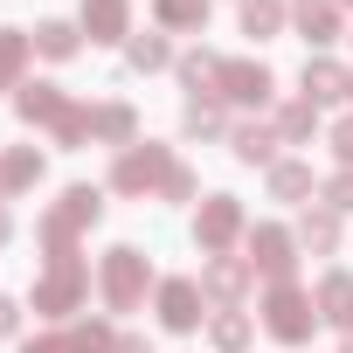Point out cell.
Masks as SVG:
<instances>
[{
  "label": "cell",
  "mask_w": 353,
  "mask_h": 353,
  "mask_svg": "<svg viewBox=\"0 0 353 353\" xmlns=\"http://www.w3.org/2000/svg\"><path fill=\"white\" fill-rule=\"evenodd\" d=\"M97 215H104V194H97V188H70V194L42 215V243H49V256H77V236H83Z\"/></svg>",
  "instance_id": "1"
},
{
  "label": "cell",
  "mask_w": 353,
  "mask_h": 353,
  "mask_svg": "<svg viewBox=\"0 0 353 353\" xmlns=\"http://www.w3.org/2000/svg\"><path fill=\"white\" fill-rule=\"evenodd\" d=\"M145 284H152V270H145V256H139L132 243L104 250V263H97V291H104V312H139Z\"/></svg>",
  "instance_id": "2"
},
{
  "label": "cell",
  "mask_w": 353,
  "mask_h": 353,
  "mask_svg": "<svg viewBox=\"0 0 353 353\" xmlns=\"http://www.w3.org/2000/svg\"><path fill=\"white\" fill-rule=\"evenodd\" d=\"M312 325H319V305H312V291H298L291 277L263 291V332H270V339H284V346H305V339H312Z\"/></svg>",
  "instance_id": "3"
},
{
  "label": "cell",
  "mask_w": 353,
  "mask_h": 353,
  "mask_svg": "<svg viewBox=\"0 0 353 353\" xmlns=\"http://www.w3.org/2000/svg\"><path fill=\"white\" fill-rule=\"evenodd\" d=\"M90 291V263L83 256H49V277L35 284V312L42 319H70Z\"/></svg>",
  "instance_id": "4"
},
{
  "label": "cell",
  "mask_w": 353,
  "mask_h": 353,
  "mask_svg": "<svg viewBox=\"0 0 353 353\" xmlns=\"http://www.w3.org/2000/svg\"><path fill=\"white\" fill-rule=\"evenodd\" d=\"M194 243H201V256H229L243 243V201L236 194H208L201 215H194Z\"/></svg>",
  "instance_id": "5"
},
{
  "label": "cell",
  "mask_w": 353,
  "mask_h": 353,
  "mask_svg": "<svg viewBox=\"0 0 353 353\" xmlns=\"http://www.w3.org/2000/svg\"><path fill=\"white\" fill-rule=\"evenodd\" d=\"M166 173H173V152H166V145H125L118 166H111V188H118V194H152Z\"/></svg>",
  "instance_id": "6"
},
{
  "label": "cell",
  "mask_w": 353,
  "mask_h": 353,
  "mask_svg": "<svg viewBox=\"0 0 353 353\" xmlns=\"http://www.w3.org/2000/svg\"><path fill=\"white\" fill-rule=\"evenodd\" d=\"M250 270H263L270 284H284V277L298 270V236L277 229V222H256V229H250Z\"/></svg>",
  "instance_id": "7"
},
{
  "label": "cell",
  "mask_w": 353,
  "mask_h": 353,
  "mask_svg": "<svg viewBox=\"0 0 353 353\" xmlns=\"http://www.w3.org/2000/svg\"><path fill=\"white\" fill-rule=\"evenodd\" d=\"M201 319H208V291L194 277H166L159 284V325L166 332H194Z\"/></svg>",
  "instance_id": "8"
},
{
  "label": "cell",
  "mask_w": 353,
  "mask_h": 353,
  "mask_svg": "<svg viewBox=\"0 0 353 353\" xmlns=\"http://www.w3.org/2000/svg\"><path fill=\"white\" fill-rule=\"evenodd\" d=\"M270 90H277V77L263 70V63H222V83H215V97H229V104H270Z\"/></svg>",
  "instance_id": "9"
},
{
  "label": "cell",
  "mask_w": 353,
  "mask_h": 353,
  "mask_svg": "<svg viewBox=\"0 0 353 353\" xmlns=\"http://www.w3.org/2000/svg\"><path fill=\"white\" fill-rule=\"evenodd\" d=\"M250 277H256V270H250V256H208L201 291H208V298H215V312H222V305H236V298L250 291Z\"/></svg>",
  "instance_id": "10"
},
{
  "label": "cell",
  "mask_w": 353,
  "mask_h": 353,
  "mask_svg": "<svg viewBox=\"0 0 353 353\" xmlns=\"http://www.w3.org/2000/svg\"><path fill=\"white\" fill-rule=\"evenodd\" d=\"M312 305H319V319H325V325H339V332L353 339V270H325Z\"/></svg>",
  "instance_id": "11"
},
{
  "label": "cell",
  "mask_w": 353,
  "mask_h": 353,
  "mask_svg": "<svg viewBox=\"0 0 353 353\" xmlns=\"http://www.w3.org/2000/svg\"><path fill=\"white\" fill-rule=\"evenodd\" d=\"M90 42H125L132 35V0H83V21H77Z\"/></svg>",
  "instance_id": "12"
},
{
  "label": "cell",
  "mask_w": 353,
  "mask_h": 353,
  "mask_svg": "<svg viewBox=\"0 0 353 353\" xmlns=\"http://www.w3.org/2000/svg\"><path fill=\"white\" fill-rule=\"evenodd\" d=\"M14 111H21L28 125H63V118H70V97H63L56 83H21V90H14Z\"/></svg>",
  "instance_id": "13"
},
{
  "label": "cell",
  "mask_w": 353,
  "mask_h": 353,
  "mask_svg": "<svg viewBox=\"0 0 353 353\" xmlns=\"http://www.w3.org/2000/svg\"><path fill=\"white\" fill-rule=\"evenodd\" d=\"M229 145H236V159H243V166H277V145H284V139H277V125L250 118V125H236V132H229Z\"/></svg>",
  "instance_id": "14"
},
{
  "label": "cell",
  "mask_w": 353,
  "mask_h": 353,
  "mask_svg": "<svg viewBox=\"0 0 353 353\" xmlns=\"http://www.w3.org/2000/svg\"><path fill=\"white\" fill-rule=\"evenodd\" d=\"M291 21H298V35L312 49H325V42H339V0H298Z\"/></svg>",
  "instance_id": "15"
},
{
  "label": "cell",
  "mask_w": 353,
  "mask_h": 353,
  "mask_svg": "<svg viewBox=\"0 0 353 353\" xmlns=\"http://www.w3.org/2000/svg\"><path fill=\"white\" fill-rule=\"evenodd\" d=\"M346 83H353V70H339L332 56H305V104H332V97H346Z\"/></svg>",
  "instance_id": "16"
},
{
  "label": "cell",
  "mask_w": 353,
  "mask_h": 353,
  "mask_svg": "<svg viewBox=\"0 0 353 353\" xmlns=\"http://www.w3.org/2000/svg\"><path fill=\"white\" fill-rule=\"evenodd\" d=\"M42 181V152L35 145H14L8 159H0V201H14V194H28Z\"/></svg>",
  "instance_id": "17"
},
{
  "label": "cell",
  "mask_w": 353,
  "mask_h": 353,
  "mask_svg": "<svg viewBox=\"0 0 353 353\" xmlns=\"http://www.w3.org/2000/svg\"><path fill=\"white\" fill-rule=\"evenodd\" d=\"M132 132H139V111L132 104H90V139H104V145H132Z\"/></svg>",
  "instance_id": "18"
},
{
  "label": "cell",
  "mask_w": 353,
  "mask_h": 353,
  "mask_svg": "<svg viewBox=\"0 0 353 353\" xmlns=\"http://www.w3.org/2000/svg\"><path fill=\"white\" fill-rule=\"evenodd\" d=\"M152 21L166 35H201L208 28V0H152Z\"/></svg>",
  "instance_id": "19"
},
{
  "label": "cell",
  "mask_w": 353,
  "mask_h": 353,
  "mask_svg": "<svg viewBox=\"0 0 353 353\" xmlns=\"http://www.w3.org/2000/svg\"><path fill=\"white\" fill-rule=\"evenodd\" d=\"M319 181H312V166L305 159H277L270 166V201H312Z\"/></svg>",
  "instance_id": "20"
},
{
  "label": "cell",
  "mask_w": 353,
  "mask_h": 353,
  "mask_svg": "<svg viewBox=\"0 0 353 353\" xmlns=\"http://www.w3.org/2000/svg\"><path fill=\"white\" fill-rule=\"evenodd\" d=\"M332 243H339V215L319 201V208H305V222H298V250H312V256H332Z\"/></svg>",
  "instance_id": "21"
},
{
  "label": "cell",
  "mask_w": 353,
  "mask_h": 353,
  "mask_svg": "<svg viewBox=\"0 0 353 353\" xmlns=\"http://www.w3.org/2000/svg\"><path fill=\"white\" fill-rule=\"evenodd\" d=\"M28 56H35V35H21V28H0V90H14V83H21Z\"/></svg>",
  "instance_id": "22"
},
{
  "label": "cell",
  "mask_w": 353,
  "mask_h": 353,
  "mask_svg": "<svg viewBox=\"0 0 353 353\" xmlns=\"http://www.w3.org/2000/svg\"><path fill=\"white\" fill-rule=\"evenodd\" d=\"M181 132H188V139H222V132H229V118H222V104H215V97H188Z\"/></svg>",
  "instance_id": "23"
},
{
  "label": "cell",
  "mask_w": 353,
  "mask_h": 353,
  "mask_svg": "<svg viewBox=\"0 0 353 353\" xmlns=\"http://www.w3.org/2000/svg\"><path fill=\"white\" fill-rule=\"evenodd\" d=\"M181 83H188L194 97H215V83H222V56H208V49L181 56Z\"/></svg>",
  "instance_id": "24"
},
{
  "label": "cell",
  "mask_w": 353,
  "mask_h": 353,
  "mask_svg": "<svg viewBox=\"0 0 353 353\" xmlns=\"http://www.w3.org/2000/svg\"><path fill=\"white\" fill-rule=\"evenodd\" d=\"M312 132H319V104H305V97H291V104L277 111V139H284V145H305Z\"/></svg>",
  "instance_id": "25"
},
{
  "label": "cell",
  "mask_w": 353,
  "mask_h": 353,
  "mask_svg": "<svg viewBox=\"0 0 353 353\" xmlns=\"http://www.w3.org/2000/svg\"><path fill=\"white\" fill-rule=\"evenodd\" d=\"M208 339H215L222 353H243V346H250V312H236V305H222V312L208 319Z\"/></svg>",
  "instance_id": "26"
},
{
  "label": "cell",
  "mask_w": 353,
  "mask_h": 353,
  "mask_svg": "<svg viewBox=\"0 0 353 353\" xmlns=\"http://www.w3.org/2000/svg\"><path fill=\"white\" fill-rule=\"evenodd\" d=\"M77 42H83V28H77V21H42V28H35V49H42L49 63L77 56Z\"/></svg>",
  "instance_id": "27"
},
{
  "label": "cell",
  "mask_w": 353,
  "mask_h": 353,
  "mask_svg": "<svg viewBox=\"0 0 353 353\" xmlns=\"http://www.w3.org/2000/svg\"><path fill=\"white\" fill-rule=\"evenodd\" d=\"M125 63H132V70H166V63H173V42H166V35H132V42H125Z\"/></svg>",
  "instance_id": "28"
},
{
  "label": "cell",
  "mask_w": 353,
  "mask_h": 353,
  "mask_svg": "<svg viewBox=\"0 0 353 353\" xmlns=\"http://www.w3.org/2000/svg\"><path fill=\"white\" fill-rule=\"evenodd\" d=\"M284 28V0H243V35H277Z\"/></svg>",
  "instance_id": "29"
},
{
  "label": "cell",
  "mask_w": 353,
  "mask_h": 353,
  "mask_svg": "<svg viewBox=\"0 0 353 353\" xmlns=\"http://www.w3.org/2000/svg\"><path fill=\"white\" fill-rule=\"evenodd\" d=\"M319 201H325L332 215H346V208H353V166H339V173H332V181L319 188Z\"/></svg>",
  "instance_id": "30"
},
{
  "label": "cell",
  "mask_w": 353,
  "mask_h": 353,
  "mask_svg": "<svg viewBox=\"0 0 353 353\" xmlns=\"http://www.w3.org/2000/svg\"><path fill=\"white\" fill-rule=\"evenodd\" d=\"M70 332H77V346H83V353H111V346H118V332H111L104 319H83V325H70Z\"/></svg>",
  "instance_id": "31"
},
{
  "label": "cell",
  "mask_w": 353,
  "mask_h": 353,
  "mask_svg": "<svg viewBox=\"0 0 353 353\" xmlns=\"http://www.w3.org/2000/svg\"><path fill=\"white\" fill-rule=\"evenodd\" d=\"M83 139H90V111H83V104H70V118L56 125V145H83Z\"/></svg>",
  "instance_id": "32"
},
{
  "label": "cell",
  "mask_w": 353,
  "mask_h": 353,
  "mask_svg": "<svg viewBox=\"0 0 353 353\" xmlns=\"http://www.w3.org/2000/svg\"><path fill=\"white\" fill-rule=\"evenodd\" d=\"M159 194H166V201H194V173H188L181 159H173V173L159 181Z\"/></svg>",
  "instance_id": "33"
},
{
  "label": "cell",
  "mask_w": 353,
  "mask_h": 353,
  "mask_svg": "<svg viewBox=\"0 0 353 353\" xmlns=\"http://www.w3.org/2000/svg\"><path fill=\"white\" fill-rule=\"evenodd\" d=\"M21 353H83V346H77V332H42V339H28Z\"/></svg>",
  "instance_id": "34"
},
{
  "label": "cell",
  "mask_w": 353,
  "mask_h": 353,
  "mask_svg": "<svg viewBox=\"0 0 353 353\" xmlns=\"http://www.w3.org/2000/svg\"><path fill=\"white\" fill-rule=\"evenodd\" d=\"M332 152L353 166V118H339V125H332Z\"/></svg>",
  "instance_id": "35"
},
{
  "label": "cell",
  "mask_w": 353,
  "mask_h": 353,
  "mask_svg": "<svg viewBox=\"0 0 353 353\" xmlns=\"http://www.w3.org/2000/svg\"><path fill=\"white\" fill-rule=\"evenodd\" d=\"M14 325H21V305H14V298H0V339H8Z\"/></svg>",
  "instance_id": "36"
},
{
  "label": "cell",
  "mask_w": 353,
  "mask_h": 353,
  "mask_svg": "<svg viewBox=\"0 0 353 353\" xmlns=\"http://www.w3.org/2000/svg\"><path fill=\"white\" fill-rule=\"evenodd\" d=\"M111 353H152V346H145L139 332H118V346H111Z\"/></svg>",
  "instance_id": "37"
},
{
  "label": "cell",
  "mask_w": 353,
  "mask_h": 353,
  "mask_svg": "<svg viewBox=\"0 0 353 353\" xmlns=\"http://www.w3.org/2000/svg\"><path fill=\"white\" fill-rule=\"evenodd\" d=\"M8 236H14V208L0 201V250H8Z\"/></svg>",
  "instance_id": "38"
},
{
  "label": "cell",
  "mask_w": 353,
  "mask_h": 353,
  "mask_svg": "<svg viewBox=\"0 0 353 353\" xmlns=\"http://www.w3.org/2000/svg\"><path fill=\"white\" fill-rule=\"evenodd\" d=\"M339 353H353V339H346V346H339Z\"/></svg>",
  "instance_id": "39"
},
{
  "label": "cell",
  "mask_w": 353,
  "mask_h": 353,
  "mask_svg": "<svg viewBox=\"0 0 353 353\" xmlns=\"http://www.w3.org/2000/svg\"><path fill=\"white\" fill-rule=\"evenodd\" d=\"M339 8H353V0H339Z\"/></svg>",
  "instance_id": "40"
},
{
  "label": "cell",
  "mask_w": 353,
  "mask_h": 353,
  "mask_svg": "<svg viewBox=\"0 0 353 353\" xmlns=\"http://www.w3.org/2000/svg\"><path fill=\"white\" fill-rule=\"evenodd\" d=\"M346 97H353V83H346Z\"/></svg>",
  "instance_id": "41"
}]
</instances>
